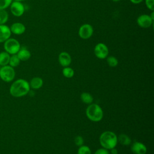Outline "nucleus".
<instances>
[{
    "label": "nucleus",
    "mask_w": 154,
    "mask_h": 154,
    "mask_svg": "<svg viewBox=\"0 0 154 154\" xmlns=\"http://www.w3.org/2000/svg\"><path fill=\"white\" fill-rule=\"evenodd\" d=\"M30 90L29 84L23 79H18L14 81L10 87V93L15 97L26 95Z\"/></svg>",
    "instance_id": "obj_1"
},
{
    "label": "nucleus",
    "mask_w": 154,
    "mask_h": 154,
    "mask_svg": "<svg viewBox=\"0 0 154 154\" xmlns=\"http://www.w3.org/2000/svg\"><path fill=\"white\" fill-rule=\"evenodd\" d=\"M100 145L107 150H111L114 148L117 143V137L113 132L107 131L102 132L99 137Z\"/></svg>",
    "instance_id": "obj_2"
},
{
    "label": "nucleus",
    "mask_w": 154,
    "mask_h": 154,
    "mask_svg": "<svg viewBox=\"0 0 154 154\" xmlns=\"http://www.w3.org/2000/svg\"><path fill=\"white\" fill-rule=\"evenodd\" d=\"M86 116L89 120L97 122L100 121L103 116V110L96 103H91L86 109Z\"/></svg>",
    "instance_id": "obj_3"
},
{
    "label": "nucleus",
    "mask_w": 154,
    "mask_h": 154,
    "mask_svg": "<svg viewBox=\"0 0 154 154\" xmlns=\"http://www.w3.org/2000/svg\"><path fill=\"white\" fill-rule=\"evenodd\" d=\"M20 48V45L19 41L13 38H9L4 43L5 51L10 55L16 54Z\"/></svg>",
    "instance_id": "obj_4"
},
{
    "label": "nucleus",
    "mask_w": 154,
    "mask_h": 154,
    "mask_svg": "<svg viewBox=\"0 0 154 154\" xmlns=\"http://www.w3.org/2000/svg\"><path fill=\"white\" fill-rule=\"evenodd\" d=\"M15 70L14 67L10 65L2 66L0 68V78L7 82L12 81L15 77Z\"/></svg>",
    "instance_id": "obj_5"
},
{
    "label": "nucleus",
    "mask_w": 154,
    "mask_h": 154,
    "mask_svg": "<svg viewBox=\"0 0 154 154\" xmlns=\"http://www.w3.org/2000/svg\"><path fill=\"white\" fill-rule=\"evenodd\" d=\"M95 56L99 59H105L108 57L109 51L107 46L103 43H97L94 48Z\"/></svg>",
    "instance_id": "obj_6"
},
{
    "label": "nucleus",
    "mask_w": 154,
    "mask_h": 154,
    "mask_svg": "<svg viewBox=\"0 0 154 154\" xmlns=\"http://www.w3.org/2000/svg\"><path fill=\"white\" fill-rule=\"evenodd\" d=\"M93 34V26L88 24L85 23L81 25L78 31V34L80 38L84 40L88 39L90 38Z\"/></svg>",
    "instance_id": "obj_7"
},
{
    "label": "nucleus",
    "mask_w": 154,
    "mask_h": 154,
    "mask_svg": "<svg viewBox=\"0 0 154 154\" xmlns=\"http://www.w3.org/2000/svg\"><path fill=\"white\" fill-rule=\"evenodd\" d=\"M10 7L11 13L16 17H20L24 13L25 7L21 2L14 1L11 2Z\"/></svg>",
    "instance_id": "obj_8"
},
{
    "label": "nucleus",
    "mask_w": 154,
    "mask_h": 154,
    "mask_svg": "<svg viewBox=\"0 0 154 154\" xmlns=\"http://www.w3.org/2000/svg\"><path fill=\"white\" fill-rule=\"evenodd\" d=\"M153 20L151 19L148 14H141L138 17L137 19V23L138 26L143 28H147L151 26L153 24Z\"/></svg>",
    "instance_id": "obj_9"
},
{
    "label": "nucleus",
    "mask_w": 154,
    "mask_h": 154,
    "mask_svg": "<svg viewBox=\"0 0 154 154\" xmlns=\"http://www.w3.org/2000/svg\"><path fill=\"white\" fill-rule=\"evenodd\" d=\"M11 35V32L9 26L5 24L0 25V43H4L10 38Z\"/></svg>",
    "instance_id": "obj_10"
},
{
    "label": "nucleus",
    "mask_w": 154,
    "mask_h": 154,
    "mask_svg": "<svg viewBox=\"0 0 154 154\" xmlns=\"http://www.w3.org/2000/svg\"><path fill=\"white\" fill-rule=\"evenodd\" d=\"M131 151L134 154H146L147 152L146 146L142 143L135 141L131 147Z\"/></svg>",
    "instance_id": "obj_11"
},
{
    "label": "nucleus",
    "mask_w": 154,
    "mask_h": 154,
    "mask_svg": "<svg viewBox=\"0 0 154 154\" xmlns=\"http://www.w3.org/2000/svg\"><path fill=\"white\" fill-rule=\"evenodd\" d=\"M58 61L63 67H68L72 62L71 56L67 52H62L58 55Z\"/></svg>",
    "instance_id": "obj_12"
},
{
    "label": "nucleus",
    "mask_w": 154,
    "mask_h": 154,
    "mask_svg": "<svg viewBox=\"0 0 154 154\" xmlns=\"http://www.w3.org/2000/svg\"><path fill=\"white\" fill-rule=\"evenodd\" d=\"M11 33L16 35H21L23 34L26 30L25 26L20 22L13 23L10 27Z\"/></svg>",
    "instance_id": "obj_13"
},
{
    "label": "nucleus",
    "mask_w": 154,
    "mask_h": 154,
    "mask_svg": "<svg viewBox=\"0 0 154 154\" xmlns=\"http://www.w3.org/2000/svg\"><path fill=\"white\" fill-rule=\"evenodd\" d=\"M20 61H25L29 60L31 56V52L26 48H21L19 49L18 52L16 54Z\"/></svg>",
    "instance_id": "obj_14"
},
{
    "label": "nucleus",
    "mask_w": 154,
    "mask_h": 154,
    "mask_svg": "<svg viewBox=\"0 0 154 154\" xmlns=\"http://www.w3.org/2000/svg\"><path fill=\"white\" fill-rule=\"evenodd\" d=\"M29 84L30 87H31L32 89L37 90L42 87L43 81V79L40 77H34L31 80Z\"/></svg>",
    "instance_id": "obj_15"
},
{
    "label": "nucleus",
    "mask_w": 154,
    "mask_h": 154,
    "mask_svg": "<svg viewBox=\"0 0 154 154\" xmlns=\"http://www.w3.org/2000/svg\"><path fill=\"white\" fill-rule=\"evenodd\" d=\"M10 58V55L5 51L0 52V66H4L8 65L9 63V60Z\"/></svg>",
    "instance_id": "obj_16"
},
{
    "label": "nucleus",
    "mask_w": 154,
    "mask_h": 154,
    "mask_svg": "<svg viewBox=\"0 0 154 154\" xmlns=\"http://www.w3.org/2000/svg\"><path fill=\"white\" fill-rule=\"evenodd\" d=\"M117 140L120 142V143L124 146H128L131 143V140L129 137L124 134L119 135V136L117 137Z\"/></svg>",
    "instance_id": "obj_17"
},
{
    "label": "nucleus",
    "mask_w": 154,
    "mask_h": 154,
    "mask_svg": "<svg viewBox=\"0 0 154 154\" xmlns=\"http://www.w3.org/2000/svg\"><path fill=\"white\" fill-rule=\"evenodd\" d=\"M81 100L86 104H91L93 101V97L89 93L84 92L81 94Z\"/></svg>",
    "instance_id": "obj_18"
},
{
    "label": "nucleus",
    "mask_w": 154,
    "mask_h": 154,
    "mask_svg": "<svg viewBox=\"0 0 154 154\" xmlns=\"http://www.w3.org/2000/svg\"><path fill=\"white\" fill-rule=\"evenodd\" d=\"M20 63V60L19 58V57H17V54L11 55V56H10L9 63H8V64L10 66H11L12 67H17L19 65Z\"/></svg>",
    "instance_id": "obj_19"
},
{
    "label": "nucleus",
    "mask_w": 154,
    "mask_h": 154,
    "mask_svg": "<svg viewBox=\"0 0 154 154\" xmlns=\"http://www.w3.org/2000/svg\"><path fill=\"white\" fill-rule=\"evenodd\" d=\"M8 19V14L5 9L0 8V25L5 24Z\"/></svg>",
    "instance_id": "obj_20"
},
{
    "label": "nucleus",
    "mask_w": 154,
    "mask_h": 154,
    "mask_svg": "<svg viewBox=\"0 0 154 154\" xmlns=\"http://www.w3.org/2000/svg\"><path fill=\"white\" fill-rule=\"evenodd\" d=\"M74 70L72 68L68 67H65L63 69V75L64 77L67 78H70L74 75Z\"/></svg>",
    "instance_id": "obj_21"
},
{
    "label": "nucleus",
    "mask_w": 154,
    "mask_h": 154,
    "mask_svg": "<svg viewBox=\"0 0 154 154\" xmlns=\"http://www.w3.org/2000/svg\"><path fill=\"white\" fill-rule=\"evenodd\" d=\"M106 62L109 66L111 67H116L118 65V60L114 56H109L106 58Z\"/></svg>",
    "instance_id": "obj_22"
},
{
    "label": "nucleus",
    "mask_w": 154,
    "mask_h": 154,
    "mask_svg": "<svg viewBox=\"0 0 154 154\" xmlns=\"http://www.w3.org/2000/svg\"><path fill=\"white\" fill-rule=\"evenodd\" d=\"M77 154H91V152L89 147L87 146L82 145L79 146Z\"/></svg>",
    "instance_id": "obj_23"
},
{
    "label": "nucleus",
    "mask_w": 154,
    "mask_h": 154,
    "mask_svg": "<svg viewBox=\"0 0 154 154\" xmlns=\"http://www.w3.org/2000/svg\"><path fill=\"white\" fill-rule=\"evenodd\" d=\"M13 0H0V8L6 9L11 5Z\"/></svg>",
    "instance_id": "obj_24"
},
{
    "label": "nucleus",
    "mask_w": 154,
    "mask_h": 154,
    "mask_svg": "<svg viewBox=\"0 0 154 154\" xmlns=\"http://www.w3.org/2000/svg\"><path fill=\"white\" fill-rule=\"evenodd\" d=\"M145 4L149 10L154 11V0H145Z\"/></svg>",
    "instance_id": "obj_25"
},
{
    "label": "nucleus",
    "mask_w": 154,
    "mask_h": 154,
    "mask_svg": "<svg viewBox=\"0 0 154 154\" xmlns=\"http://www.w3.org/2000/svg\"><path fill=\"white\" fill-rule=\"evenodd\" d=\"M75 143L78 146H81L84 144V139L81 136H77L75 138Z\"/></svg>",
    "instance_id": "obj_26"
},
{
    "label": "nucleus",
    "mask_w": 154,
    "mask_h": 154,
    "mask_svg": "<svg viewBox=\"0 0 154 154\" xmlns=\"http://www.w3.org/2000/svg\"><path fill=\"white\" fill-rule=\"evenodd\" d=\"M94 154H109V152L107 149L105 148H100L97 149L95 152Z\"/></svg>",
    "instance_id": "obj_27"
},
{
    "label": "nucleus",
    "mask_w": 154,
    "mask_h": 154,
    "mask_svg": "<svg viewBox=\"0 0 154 154\" xmlns=\"http://www.w3.org/2000/svg\"><path fill=\"white\" fill-rule=\"evenodd\" d=\"M130 1L134 4H140L141 2H143V0H130Z\"/></svg>",
    "instance_id": "obj_28"
},
{
    "label": "nucleus",
    "mask_w": 154,
    "mask_h": 154,
    "mask_svg": "<svg viewBox=\"0 0 154 154\" xmlns=\"http://www.w3.org/2000/svg\"><path fill=\"white\" fill-rule=\"evenodd\" d=\"M111 154H117V153H118L117 150L116 149H115V147L112 149H111Z\"/></svg>",
    "instance_id": "obj_29"
},
{
    "label": "nucleus",
    "mask_w": 154,
    "mask_h": 154,
    "mask_svg": "<svg viewBox=\"0 0 154 154\" xmlns=\"http://www.w3.org/2000/svg\"><path fill=\"white\" fill-rule=\"evenodd\" d=\"M149 16H150V17H151V19H152L153 20H154V11H152V13H151L150 15H149Z\"/></svg>",
    "instance_id": "obj_30"
},
{
    "label": "nucleus",
    "mask_w": 154,
    "mask_h": 154,
    "mask_svg": "<svg viewBox=\"0 0 154 154\" xmlns=\"http://www.w3.org/2000/svg\"><path fill=\"white\" fill-rule=\"evenodd\" d=\"M16 1H19V2H22V1H26V0H14Z\"/></svg>",
    "instance_id": "obj_31"
},
{
    "label": "nucleus",
    "mask_w": 154,
    "mask_h": 154,
    "mask_svg": "<svg viewBox=\"0 0 154 154\" xmlns=\"http://www.w3.org/2000/svg\"><path fill=\"white\" fill-rule=\"evenodd\" d=\"M112 1H114V2H118V1H120V0H112Z\"/></svg>",
    "instance_id": "obj_32"
},
{
    "label": "nucleus",
    "mask_w": 154,
    "mask_h": 154,
    "mask_svg": "<svg viewBox=\"0 0 154 154\" xmlns=\"http://www.w3.org/2000/svg\"><path fill=\"white\" fill-rule=\"evenodd\" d=\"M0 68H1V67H0Z\"/></svg>",
    "instance_id": "obj_33"
}]
</instances>
